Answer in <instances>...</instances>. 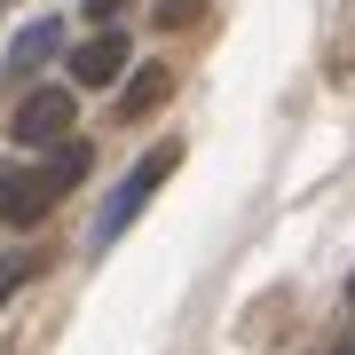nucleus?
Masks as SVG:
<instances>
[{
    "mask_svg": "<svg viewBox=\"0 0 355 355\" xmlns=\"http://www.w3.org/2000/svg\"><path fill=\"white\" fill-rule=\"evenodd\" d=\"M32 268H40L32 253H8V261H0V300H8V292H16V284H24V277H32Z\"/></svg>",
    "mask_w": 355,
    "mask_h": 355,
    "instance_id": "nucleus-8",
    "label": "nucleus"
},
{
    "mask_svg": "<svg viewBox=\"0 0 355 355\" xmlns=\"http://www.w3.org/2000/svg\"><path fill=\"white\" fill-rule=\"evenodd\" d=\"M198 16H205V0H158V24H166V32L198 24Z\"/></svg>",
    "mask_w": 355,
    "mask_h": 355,
    "instance_id": "nucleus-7",
    "label": "nucleus"
},
{
    "mask_svg": "<svg viewBox=\"0 0 355 355\" xmlns=\"http://www.w3.org/2000/svg\"><path fill=\"white\" fill-rule=\"evenodd\" d=\"M71 87H32L24 103H16V119H8V135H16V150H55V142H71Z\"/></svg>",
    "mask_w": 355,
    "mask_h": 355,
    "instance_id": "nucleus-3",
    "label": "nucleus"
},
{
    "mask_svg": "<svg viewBox=\"0 0 355 355\" xmlns=\"http://www.w3.org/2000/svg\"><path fill=\"white\" fill-rule=\"evenodd\" d=\"M127 32H95V40H79V48H71V79H79V87H111V79L119 71H127Z\"/></svg>",
    "mask_w": 355,
    "mask_h": 355,
    "instance_id": "nucleus-4",
    "label": "nucleus"
},
{
    "mask_svg": "<svg viewBox=\"0 0 355 355\" xmlns=\"http://www.w3.org/2000/svg\"><path fill=\"white\" fill-rule=\"evenodd\" d=\"M55 48H64V24H24V32H16V48H8V71H40Z\"/></svg>",
    "mask_w": 355,
    "mask_h": 355,
    "instance_id": "nucleus-6",
    "label": "nucleus"
},
{
    "mask_svg": "<svg viewBox=\"0 0 355 355\" xmlns=\"http://www.w3.org/2000/svg\"><path fill=\"white\" fill-rule=\"evenodd\" d=\"M347 300H355V277H347Z\"/></svg>",
    "mask_w": 355,
    "mask_h": 355,
    "instance_id": "nucleus-11",
    "label": "nucleus"
},
{
    "mask_svg": "<svg viewBox=\"0 0 355 355\" xmlns=\"http://www.w3.org/2000/svg\"><path fill=\"white\" fill-rule=\"evenodd\" d=\"M174 166H182V142H158L150 158H135V174L111 190V205H103V221H95V245H119V237H127V229H135V214L166 190V174H174Z\"/></svg>",
    "mask_w": 355,
    "mask_h": 355,
    "instance_id": "nucleus-2",
    "label": "nucleus"
},
{
    "mask_svg": "<svg viewBox=\"0 0 355 355\" xmlns=\"http://www.w3.org/2000/svg\"><path fill=\"white\" fill-rule=\"evenodd\" d=\"M324 355H355V340H340V347H324Z\"/></svg>",
    "mask_w": 355,
    "mask_h": 355,
    "instance_id": "nucleus-10",
    "label": "nucleus"
},
{
    "mask_svg": "<svg viewBox=\"0 0 355 355\" xmlns=\"http://www.w3.org/2000/svg\"><path fill=\"white\" fill-rule=\"evenodd\" d=\"M166 87H174V71H166V64H142V71L127 79V103H119V119H150L158 103H166Z\"/></svg>",
    "mask_w": 355,
    "mask_h": 355,
    "instance_id": "nucleus-5",
    "label": "nucleus"
},
{
    "mask_svg": "<svg viewBox=\"0 0 355 355\" xmlns=\"http://www.w3.org/2000/svg\"><path fill=\"white\" fill-rule=\"evenodd\" d=\"M87 166H95V150L87 142H55L48 158H16V166H0V229H40L64 205L79 182H87Z\"/></svg>",
    "mask_w": 355,
    "mask_h": 355,
    "instance_id": "nucleus-1",
    "label": "nucleus"
},
{
    "mask_svg": "<svg viewBox=\"0 0 355 355\" xmlns=\"http://www.w3.org/2000/svg\"><path fill=\"white\" fill-rule=\"evenodd\" d=\"M119 8H127V0H87V16H95V24H111Z\"/></svg>",
    "mask_w": 355,
    "mask_h": 355,
    "instance_id": "nucleus-9",
    "label": "nucleus"
}]
</instances>
